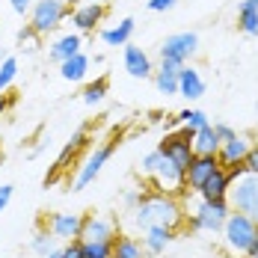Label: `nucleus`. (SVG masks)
Masks as SVG:
<instances>
[{
	"mask_svg": "<svg viewBox=\"0 0 258 258\" xmlns=\"http://www.w3.org/2000/svg\"><path fill=\"white\" fill-rule=\"evenodd\" d=\"M45 226L56 240H78L80 237V226H83V214H48Z\"/></svg>",
	"mask_w": 258,
	"mask_h": 258,
	"instance_id": "12",
	"label": "nucleus"
},
{
	"mask_svg": "<svg viewBox=\"0 0 258 258\" xmlns=\"http://www.w3.org/2000/svg\"><path fill=\"white\" fill-rule=\"evenodd\" d=\"M205 78L199 75V69H193V66H181L178 69V95L181 98H187V101H199L202 95H205Z\"/></svg>",
	"mask_w": 258,
	"mask_h": 258,
	"instance_id": "16",
	"label": "nucleus"
},
{
	"mask_svg": "<svg viewBox=\"0 0 258 258\" xmlns=\"http://www.w3.org/2000/svg\"><path fill=\"white\" fill-rule=\"evenodd\" d=\"M249 149H252L249 137H246V134H234L232 140H226V143L220 146L217 160H220V166H223V169H232V166H237V163H243V157H246Z\"/></svg>",
	"mask_w": 258,
	"mask_h": 258,
	"instance_id": "14",
	"label": "nucleus"
},
{
	"mask_svg": "<svg viewBox=\"0 0 258 258\" xmlns=\"http://www.w3.org/2000/svg\"><path fill=\"white\" fill-rule=\"evenodd\" d=\"M175 3H178V0H149L146 9H149V12H169V9H175Z\"/></svg>",
	"mask_w": 258,
	"mask_h": 258,
	"instance_id": "34",
	"label": "nucleus"
},
{
	"mask_svg": "<svg viewBox=\"0 0 258 258\" xmlns=\"http://www.w3.org/2000/svg\"><path fill=\"white\" fill-rule=\"evenodd\" d=\"M220 146H223V143H220L214 125H205V128L193 131V152H196V155H214L217 157Z\"/></svg>",
	"mask_w": 258,
	"mask_h": 258,
	"instance_id": "25",
	"label": "nucleus"
},
{
	"mask_svg": "<svg viewBox=\"0 0 258 258\" xmlns=\"http://www.w3.org/2000/svg\"><path fill=\"white\" fill-rule=\"evenodd\" d=\"M9 6H12V12H15V15H30L33 0H9Z\"/></svg>",
	"mask_w": 258,
	"mask_h": 258,
	"instance_id": "37",
	"label": "nucleus"
},
{
	"mask_svg": "<svg viewBox=\"0 0 258 258\" xmlns=\"http://www.w3.org/2000/svg\"><path fill=\"white\" fill-rule=\"evenodd\" d=\"M246 258H258V229H255V240H252V246H249Z\"/></svg>",
	"mask_w": 258,
	"mask_h": 258,
	"instance_id": "39",
	"label": "nucleus"
},
{
	"mask_svg": "<svg viewBox=\"0 0 258 258\" xmlns=\"http://www.w3.org/2000/svg\"><path fill=\"white\" fill-rule=\"evenodd\" d=\"M178 119H181V125L190 128V131H199V128H205V125H211L205 110H181Z\"/></svg>",
	"mask_w": 258,
	"mask_h": 258,
	"instance_id": "29",
	"label": "nucleus"
},
{
	"mask_svg": "<svg viewBox=\"0 0 258 258\" xmlns=\"http://www.w3.org/2000/svg\"><path fill=\"white\" fill-rule=\"evenodd\" d=\"M157 149L184 172V169L190 166V160L196 157V152H193V131L184 128V125L175 128V131H166V137L157 143Z\"/></svg>",
	"mask_w": 258,
	"mask_h": 258,
	"instance_id": "8",
	"label": "nucleus"
},
{
	"mask_svg": "<svg viewBox=\"0 0 258 258\" xmlns=\"http://www.w3.org/2000/svg\"><path fill=\"white\" fill-rule=\"evenodd\" d=\"M134 30H137V21L134 18H122L116 27L101 30V42L107 48H125L131 42V36H134Z\"/></svg>",
	"mask_w": 258,
	"mask_h": 258,
	"instance_id": "21",
	"label": "nucleus"
},
{
	"mask_svg": "<svg viewBox=\"0 0 258 258\" xmlns=\"http://www.w3.org/2000/svg\"><path fill=\"white\" fill-rule=\"evenodd\" d=\"M83 140H86V128H78V131H75V137H72V143L62 149V155H59V160H56V172H59V169L66 166V160H69V157H72L80 146H83Z\"/></svg>",
	"mask_w": 258,
	"mask_h": 258,
	"instance_id": "31",
	"label": "nucleus"
},
{
	"mask_svg": "<svg viewBox=\"0 0 258 258\" xmlns=\"http://www.w3.org/2000/svg\"><path fill=\"white\" fill-rule=\"evenodd\" d=\"M143 193H146V187H140V190H134V187H131V190H125V208L134 211V208L143 202Z\"/></svg>",
	"mask_w": 258,
	"mask_h": 258,
	"instance_id": "33",
	"label": "nucleus"
},
{
	"mask_svg": "<svg viewBox=\"0 0 258 258\" xmlns=\"http://www.w3.org/2000/svg\"><path fill=\"white\" fill-rule=\"evenodd\" d=\"M116 146H119V137H110V140H104L101 146L92 152V155L83 160V166L78 169V175H75V181H72V190L75 193H80V190H86L92 181L101 175V169L107 166V160L113 157V152H116Z\"/></svg>",
	"mask_w": 258,
	"mask_h": 258,
	"instance_id": "7",
	"label": "nucleus"
},
{
	"mask_svg": "<svg viewBox=\"0 0 258 258\" xmlns=\"http://www.w3.org/2000/svg\"><path fill=\"white\" fill-rule=\"evenodd\" d=\"M66 18H72V3H66V0H36L30 9V27L39 36H48Z\"/></svg>",
	"mask_w": 258,
	"mask_h": 258,
	"instance_id": "5",
	"label": "nucleus"
},
{
	"mask_svg": "<svg viewBox=\"0 0 258 258\" xmlns=\"http://www.w3.org/2000/svg\"><path fill=\"white\" fill-rule=\"evenodd\" d=\"M80 48H83L80 33H66V36H59L53 45H48V59H53V62H66V59L75 56Z\"/></svg>",
	"mask_w": 258,
	"mask_h": 258,
	"instance_id": "20",
	"label": "nucleus"
},
{
	"mask_svg": "<svg viewBox=\"0 0 258 258\" xmlns=\"http://www.w3.org/2000/svg\"><path fill=\"white\" fill-rule=\"evenodd\" d=\"M89 66H92V59H89V56H86L83 51H78L75 56H69L66 62H59V75H62V80L80 83V80H86V72H89Z\"/></svg>",
	"mask_w": 258,
	"mask_h": 258,
	"instance_id": "22",
	"label": "nucleus"
},
{
	"mask_svg": "<svg viewBox=\"0 0 258 258\" xmlns=\"http://www.w3.org/2000/svg\"><path fill=\"white\" fill-rule=\"evenodd\" d=\"M12 193H15V187H12V184H0V214L9 208V202H12Z\"/></svg>",
	"mask_w": 258,
	"mask_h": 258,
	"instance_id": "35",
	"label": "nucleus"
},
{
	"mask_svg": "<svg viewBox=\"0 0 258 258\" xmlns=\"http://www.w3.org/2000/svg\"><path fill=\"white\" fill-rule=\"evenodd\" d=\"M62 258H80V240H66L62 243Z\"/></svg>",
	"mask_w": 258,
	"mask_h": 258,
	"instance_id": "38",
	"label": "nucleus"
},
{
	"mask_svg": "<svg viewBox=\"0 0 258 258\" xmlns=\"http://www.w3.org/2000/svg\"><path fill=\"white\" fill-rule=\"evenodd\" d=\"M119 234V220L116 217H101V214H83L78 240H113Z\"/></svg>",
	"mask_w": 258,
	"mask_h": 258,
	"instance_id": "10",
	"label": "nucleus"
},
{
	"mask_svg": "<svg viewBox=\"0 0 258 258\" xmlns=\"http://www.w3.org/2000/svg\"><path fill=\"white\" fill-rule=\"evenodd\" d=\"M45 258H62V246H53V249H51Z\"/></svg>",
	"mask_w": 258,
	"mask_h": 258,
	"instance_id": "41",
	"label": "nucleus"
},
{
	"mask_svg": "<svg viewBox=\"0 0 258 258\" xmlns=\"http://www.w3.org/2000/svg\"><path fill=\"white\" fill-rule=\"evenodd\" d=\"M107 95H110V75H101L98 80H92V83L83 86L80 101L86 104V107H95V104H101Z\"/></svg>",
	"mask_w": 258,
	"mask_h": 258,
	"instance_id": "26",
	"label": "nucleus"
},
{
	"mask_svg": "<svg viewBox=\"0 0 258 258\" xmlns=\"http://www.w3.org/2000/svg\"><path fill=\"white\" fill-rule=\"evenodd\" d=\"M214 131H217V137H220V143H226V140H232L237 131L232 125H226V122H214Z\"/></svg>",
	"mask_w": 258,
	"mask_h": 258,
	"instance_id": "36",
	"label": "nucleus"
},
{
	"mask_svg": "<svg viewBox=\"0 0 258 258\" xmlns=\"http://www.w3.org/2000/svg\"><path fill=\"white\" fill-rule=\"evenodd\" d=\"M113 258H149L143 249V240L134 234H116L113 237Z\"/></svg>",
	"mask_w": 258,
	"mask_h": 258,
	"instance_id": "24",
	"label": "nucleus"
},
{
	"mask_svg": "<svg viewBox=\"0 0 258 258\" xmlns=\"http://www.w3.org/2000/svg\"><path fill=\"white\" fill-rule=\"evenodd\" d=\"M107 12H110V9H107L104 3H83L78 9H72V24H75L78 33H92V30L104 21Z\"/></svg>",
	"mask_w": 258,
	"mask_h": 258,
	"instance_id": "15",
	"label": "nucleus"
},
{
	"mask_svg": "<svg viewBox=\"0 0 258 258\" xmlns=\"http://www.w3.org/2000/svg\"><path fill=\"white\" fill-rule=\"evenodd\" d=\"M229 187H232V175L220 166V169L196 190V196H202V199H226V196H229Z\"/></svg>",
	"mask_w": 258,
	"mask_h": 258,
	"instance_id": "19",
	"label": "nucleus"
},
{
	"mask_svg": "<svg viewBox=\"0 0 258 258\" xmlns=\"http://www.w3.org/2000/svg\"><path fill=\"white\" fill-rule=\"evenodd\" d=\"M122 62H125V72H128L131 78H137V80H149L152 75H155L152 56L143 51V48H137L134 42H128V45L122 48Z\"/></svg>",
	"mask_w": 258,
	"mask_h": 258,
	"instance_id": "13",
	"label": "nucleus"
},
{
	"mask_svg": "<svg viewBox=\"0 0 258 258\" xmlns=\"http://www.w3.org/2000/svg\"><path fill=\"white\" fill-rule=\"evenodd\" d=\"M237 30L243 36H258V0H240L237 6Z\"/></svg>",
	"mask_w": 258,
	"mask_h": 258,
	"instance_id": "23",
	"label": "nucleus"
},
{
	"mask_svg": "<svg viewBox=\"0 0 258 258\" xmlns=\"http://www.w3.org/2000/svg\"><path fill=\"white\" fill-rule=\"evenodd\" d=\"M229 205L232 211H240V214H246L252 223L258 226V175H240L237 181H232V187H229Z\"/></svg>",
	"mask_w": 258,
	"mask_h": 258,
	"instance_id": "6",
	"label": "nucleus"
},
{
	"mask_svg": "<svg viewBox=\"0 0 258 258\" xmlns=\"http://www.w3.org/2000/svg\"><path fill=\"white\" fill-rule=\"evenodd\" d=\"M134 217V226L140 232L152 229V226H166V229H178L184 223V211L181 202L172 193H157V190H146L143 193V202L131 211Z\"/></svg>",
	"mask_w": 258,
	"mask_h": 258,
	"instance_id": "1",
	"label": "nucleus"
},
{
	"mask_svg": "<svg viewBox=\"0 0 258 258\" xmlns=\"http://www.w3.org/2000/svg\"><path fill=\"white\" fill-rule=\"evenodd\" d=\"M9 104H12V98H3V95H0V119H3V113H6Z\"/></svg>",
	"mask_w": 258,
	"mask_h": 258,
	"instance_id": "40",
	"label": "nucleus"
},
{
	"mask_svg": "<svg viewBox=\"0 0 258 258\" xmlns=\"http://www.w3.org/2000/svg\"><path fill=\"white\" fill-rule=\"evenodd\" d=\"M243 169L249 172V175H258V146H252L246 157H243Z\"/></svg>",
	"mask_w": 258,
	"mask_h": 258,
	"instance_id": "32",
	"label": "nucleus"
},
{
	"mask_svg": "<svg viewBox=\"0 0 258 258\" xmlns=\"http://www.w3.org/2000/svg\"><path fill=\"white\" fill-rule=\"evenodd\" d=\"M217 169H220V160L214 155H196L190 160V166L184 169V190L187 193H196Z\"/></svg>",
	"mask_w": 258,
	"mask_h": 258,
	"instance_id": "11",
	"label": "nucleus"
},
{
	"mask_svg": "<svg viewBox=\"0 0 258 258\" xmlns=\"http://www.w3.org/2000/svg\"><path fill=\"white\" fill-rule=\"evenodd\" d=\"M199 51V33H193V30H181V33H172V36H166L163 42H160V59H172V62H178L184 66L193 53Z\"/></svg>",
	"mask_w": 258,
	"mask_h": 258,
	"instance_id": "9",
	"label": "nucleus"
},
{
	"mask_svg": "<svg viewBox=\"0 0 258 258\" xmlns=\"http://www.w3.org/2000/svg\"><path fill=\"white\" fill-rule=\"evenodd\" d=\"M80 258H113V240H80Z\"/></svg>",
	"mask_w": 258,
	"mask_h": 258,
	"instance_id": "27",
	"label": "nucleus"
},
{
	"mask_svg": "<svg viewBox=\"0 0 258 258\" xmlns=\"http://www.w3.org/2000/svg\"><path fill=\"white\" fill-rule=\"evenodd\" d=\"M140 172H143V178L149 181L152 190H157V193H172V196L187 193L184 190V172L160 149L149 152V155L140 160Z\"/></svg>",
	"mask_w": 258,
	"mask_h": 258,
	"instance_id": "2",
	"label": "nucleus"
},
{
	"mask_svg": "<svg viewBox=\"0 0 258 258\" xmlns=\"http://www.w3.org/2000/svg\"><path fill=\"white\" fill-rule=\"evenodd\" d=\"M18 75V59L15 56H3V62H0V95L9 89V83L15 80Z\"/></svg>",
	"mask_w": 258,
	"mask_h": 258,
	"instance_id": "30",
	"label": "nucleus"
},
{
	"mask_svg": "<svg viewBox=\"0 0 258 258\" xmlns=\"http://www.w3.org/2000/svg\"><path fill=\"white\" fill-rule=\"evenodd\" d=\"M255 229L258 226L246 217V214L232 211V214L226 217L220 234H217V237H220V249L226 252V258H246L252 240H255Z\"/></svg>",
	"mask_w": 258,
	"mask_h": 258,
	"instance_id": "3",
	"label": "nucleus"
},
{
	"mask_svg": "<svg viewBox=\"0 0 258 258\" xmlns=\"http://www.w3.org/2000/svg\"><path fill=\"white\" fill-rule=\"evenodd\" d=\"M143 249H146V255L155 258V255H163L166 249H169V243L175 240V229H166V226H152V229H146L143 232Z\"/></svg>",
	"mask_w": 258,
	"mask_h": 258,
	"instance_id": "17",
	"label": "nucleus"
},
{
	"mask_svg": "<svg viewBox=\"0 0 258 258\" xmlns=\"http://www.w3.org/2000/svg\"><path fill=\"white\" fill-rule=\"evenodd\" d=\"M53 240H56V237H53V234L48 232V226H45V229H36L33 240H30V249H33L36 255L45 258V255H48V252L53 249Z\"/></svg>",
	"mask_w": 258,
	"mask_h": 258,
	"instance_id": "28",
	"label": "nucleus"
},
{
	"mask_svg": "<svg viewBox=\"0 0 258 258\" xmlns=\"http://www.w3.org/2000/svg\"><path fill=\"white\" fill-rule=\"evenodd\" d=\"M232 214V205H229V199H196V205L190 214H184L187 217V226L193 229V232H205V234H220L223 229V223H226V217Z\"/></svg>",
	"mask_w": 258,
	"mask_h": 258,
	"instance_id": "4",
	"label": "nucleus"
},
{
	"mask_svg": "<svg viewBox=\"0 0 258 258\" xmlns=\"http://www.w3.org/2000/svg\"><path fill=\"white\" fill-rule=\"evenodd\" d=\"M178 62H172V59H160V66L155 69V75H152V80H155L157 92L160 95H178Z\"/></svg>",
	"mask_w": 258,
	"mask_h": 258,
	"instance_id": "18",
	"label": "nucleus"
},
{
	"mask_svg": "<svg viewBox=\"0 0 258 258\" xmlns=\"http://www.w3.org/2000/svg\"><path fill=\"white\" fill-rule=\"evenodd\" d=\"M155 258H163V255H155Z\"/></svg>",
	"mask_w": 258,
	"mask_h": 258,
	"instance_id": "42",
	"label": "nucleus"
}]
</instances>
